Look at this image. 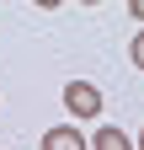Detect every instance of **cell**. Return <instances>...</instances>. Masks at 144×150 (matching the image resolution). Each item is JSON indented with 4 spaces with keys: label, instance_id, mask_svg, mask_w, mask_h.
<instances>
[{
    "label": "cell",
    "instance_id": "6da1fadb",
    "mask_svg": "<svg viewBox=\"0 0 144 150\" xmlns=\"http://www.w3.org/2000/svg\"><path fill=\"white\" fill-rule=\"evenodd\" d=\"M64 112H69V118H96V112H101V91L91 81H69L64 86Z\"/></svg>",
    "mask_w": 144,
    "mask_h": 150
},
{
    "label": "cell",
    "instance_id": "7a4b0ae2",
    "mask_svg": "<svg viewBox=\"0 0 144 150\" xmlns=\"http://www.w3.org/2000/svg\"><path fill=\"white\" fill-rule=\"evenodd\" d=\"M43 150H91V145H85V134H80L75 123H53L48 134H43Z\"/></svg>",
    "mask_w": 144,
    "mask_h": 150
},
{
    "label": "cell",
    "instance_id": "3957f363",
    "mask_svg": "<svg viewBox=\"0 0 144 150\" xmlns=\"http://www.w3.org/2000/svg\"><path fill=\"white\" fill-rule=\"evenodd\" d=\"M96 150H134V139L123 134V129H112V123H101V129H96Z\"/></svg>",
    "mask_w": 144,
    "mask_h": 150
},
{
    "label": "cell",
    "instance_id": "277c9868",
    "mask_svg": "<svg viewBox=\"0 0 144 150\" xmlns=\"http://www.w3.org/2000/svg\"><path fill=\"white\" fill-rule=\"evenodd\" d=\"M128 54H134V64H139V70H144V32H139V38H134V48H128Z\"/></svg>",
    "mask_w": 144,
    "mask_h": 150
},
{
    "label": "cell",
    "instance_id": "5b68a950",
    "mask_svg": "<svg viewBox=\"0 0 144 150\" xmlns=\"http://www.w3.org/2000/svg\"><path fill=\"white\" fill-rule=\"evenodd\" d=\"M128 16H134V22H144V0H134V6H128Z\"/></svg>",
    "mask_w": 144,
    "mask_h": 150
},
{
    "label": "cell",
    "instance_id": "8992f818",
    "mask_svg": "<svg viewBox=\"0 0 144 150\" xmlns=\"http://www.w3.org/2000/svg\"><path fill=\"white\" fill-rule=\"evenodd\" d=\"M134 150H144V123H139V145H134Z\"/></svg>",
    "mask_w": 144,
    "mask_h": 150
}]
</instances>
